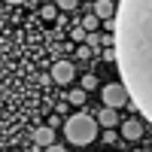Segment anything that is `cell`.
Segmentation results:
<instances>
[{
  "label": "cell",
  "mask_w": 152,
  "mask_h": 152,
  "mask_svg": "<svg viewBox=\"0 0 152 152\" xmlns=\"http://www.w3.org/2000/svg\"><path fill=\"white\" fill-rule=\"evenodd\" d=\"M34 140L40 143V146H55V131H52V125H43V128H37L34 131Z\"/></svg>",
  "instance_id": "cell-6"
},
{
  "label": "cell",
  "mask_w": 152,
  "mask_h": 152,
  "mask_svg": "<svg viewBox=\"0 0 152 152\" xmlns=\"http://www.w3.org/2000/svg\"><path fill=\"white\" fill-rule=\"evenodd\" d=\"M67 100H70L73 107H82L85 104V88H73V91L67 94Z\"/></svg>",
  "instance_id": "cell-9"
},
{
  "label": "cell",
  "mask_w": 152,
  "mask_h": 152,
  "mask_svg": "<svg viewBox=\"0 0 152 152\" xmlns=\"http://www.w3.org/2000/svg\"><path fill=\"white\" fill-rule=\"evenodd\" d=\"M113 40L122 85L152 125V0H122Z\"/></svg>",
  "instance_id": "cell-1"
},
{
  "label": "cell",
  "mask_w": 152,
  "mask_h": 152,
  "mask_svg": "<svg viewBox=\"0 0 152 152\" xmlns=\"http://www.w3.org/2000/svg\"><path fill=\"white\" fill-rule=\"evenodd\" d=\"M134 152H140V149H134Z\"/></svg>",
  "instance_id": "cell-16"
},
{
  "label": "cell",
  "mask_w": 152,
  "mask_h": 152,
  "mask_svg": "<svg viewBox=\"0 0 152 152\" xmlns=\"http://www.w3.org/2000/svg\"><path fill=\"white\" fill-rule=\"evenodd\" d=\"M116 3H110V0H97L94 3V15L97 18H116Z\"/></svg>",
  "instance_id": "cell-7"
},
{
  "label": "cell",
  "mask_w": 152,
  "mask_h": 152,
  "mask_svg": "<svg viewBox=\"0 0 152 152\" xmlns=\"http://www.w3.org/2000/svg\"><path fill=\"white\" fill-rule=\"evenodd\" d=\"M100 97H104V107H110V110H119V107H125V104L131 100L128 88H125L122 82H110V85H104V88H100Z\"/></svg>",
  "instance_id": "cell-3"
},
{
  "label": "cell",
  "mask_w": 152,
  "mask_h": 152,
  "mask_svg": "<svg viewBox=\"0 0 152 152\" xmlns=\"http://www.w3.org/2000/svg\"><path fill=\"white\" fill-rule=\"evenodd\" d=\"M73 64H70V61H55V64H52V79L55 82H61V85H67V82H73Z\"/></svg>",
  "instance_id": "cell-4"
},
{
  "label": "cell",
  "mask_w": 152,
  "mask_h": 152,
  "mask_svg": "<svg viewBox=\"0 0 152 152\" xmlns=\"http://www.w3.org/2000/svg\"><path fill=\"white\" fill-rule=\"evenodd\" d=\"M64 134H67L70 143H76V146H88V143L97 137V122H94L91 116H85V113H76V116L67 119Z\"/></svg>",
  "instance_id": "cell-2"
},
{
  "label": "cell",
  "mask_w": 152,
  "mask_h": 152,
  "mask_svg": "<svg viewBox=\"0 0 152 152\" xmlns=\"http://www.w3.org/2000/svg\"><path fill=\"white\" fill-rule=\"evenodd\" d=\"M61 9H76V0H61Z\"/></svg>",
  "instance_id": "cell-14"
},
{
  "label": "cell",
  "mask_w": 152,
  "mask_h": 152,
  "mask_svg": "<svg viewBox=\"0 0 152 152\" xmlns=\"http://www.w3.org/2000/svg\"><path fill=\"white\" fill-rule=\"evenodd\" d=\"M82 85H85V91H88V88H97V76L94 73H85L82 76Z\"/></svg>",
  "instance_id": "cell-12"
},
{
  "label": "cell",
  "mask_w": 152,
  "mask_h": 152,
  "mask_svg": "<svg viewBox=\"0 0 152 152\" xmlns=\"http://www.w3.org/2000/svg\"><path fill=\"white\" fill-rule=\"evenodd\" d=\"M46 152H67V149H64V146H58V143H55V146H49Z\"/></svg>",
  "instance_id": "cell-15"
},
{
  "label": "cell",
  "mask_w": 152,
  "mask_h": 152,
  "mask_svg": "<svg viewBox=\"0 0 152 152\" xmlns=\"http://www.w3.org/2000/svg\"><path fill=\"white\" fill-rule=\"evenodd\" d=\"M122 137H125V140H140V137H143V125L137 119H125L122 122Z\"/></svg>",
  "instance_id": "cell-5"
},
{
  "label": "cell",
  "mask_w": 152,
  "mask_h": 152,
  "mask_svg": "<svg viewBox=\"0 0 152 152\" xmlns=\"http://www.w3.org/2000/svg\"><path fill=\"white\" fill-rule=\"evenodd\" d=\"M97 122L104 125V128H113V125H119V116H116V110H110V107H107V110H100V113H97Z\"/></svg>",
  "instance_id": "cell-8"
},
{
  "label": "cell",
  "mask_w": 152,
  "mask_h": 152,
  "mask_svg": "<svg viewBox=\"0 0 152 152\" xmlns=\"http://www.w3.org/2000/svg\"><path fill=\"white\" fill-rule=\"evenodd\" d=\"M91 55H94V52H91L88 46H79V49H76V58H79V61H88Z\"/></svg>",
  "instance_id": "cell-13"
},
{
  "label": "cell",
  "mask_w": 152,
  "mask_h": 152,
  "mask_svg": "<svg viewBox=\"0 0 152 152\" xmlns=\"http://www.w3.org/2000/svg\"><path fill=\"white\" fill-rule=\"evenodd\" d=\"M97 21H100V18L94 15V12H91V15H85V31H88V34H94V28H97Z\"/></svg>",
  "instance_id": "cell-11"
},
{
  "label": "cell",
  "mask_w": 152,
  "mask_h": 152,
  "mask_svg": "<svg viewBox=\"0 0 152 152\" xmlns=\"http://www.w3.org/2000/svg\"><path fill=\"white\" fill-rule=\"evenodd\" d=\"M100 43H104V37H100V34H85V46L91 49V52H94V49H97Z\"/></svg>",
  "instance_id": "cell-10"
}]
</instances>
